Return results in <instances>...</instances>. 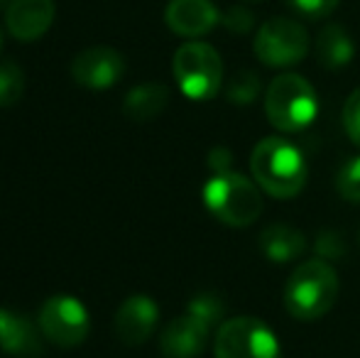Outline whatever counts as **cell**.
Segmentation results:
<instances>
[{
  "instance_id": "44dd1931",
  "label": "cell",
  "mask_w": 360,
  "mask_h": 358,
  "mask_svg": "<svg viewBox=\"0 0 360 358\" xmlns=\"http://www.w3.org/2000/svg\"><path fill=\"white\" fill-rule=\"evenodd\" d=\"M186 312L199 317L204 324L214 326L223 317V302H221V297L214 295V292H201V295H196L194 300L189 302V309Z\"/></svg>"
},
{
  "instance_id": "8992f818",
  "label": "cell",
  "mask_w": 360,
  "mask_h": 358,
  "mask_svg": "<svg viewBox=\"0 0 360 358\" xmlns=\"http://www.w3.org/2000/svg\"><path fill=\"white\" fill-rule=\"evenodd\" d=\"M216 358H280L275 331L255 317H236L218 326L214 341Z\"/></svg>"
},
{
  "instance_id": "52a82bcc",
  "label": "cell",
  "mask_w": 360,
  "mask_h": 358,
  "mask_svg": "<svg viewBox=\"0 0 360 358\" xmlns=\"http://www.w3.org/2000/svg\"><path fill=\"white\" fill-rule=\"evenodd\" d=\"M252 49L265 67H292L307 57L309 34L297 20L270 18L257 30Z\"/></svg>"
},
{
  "instance_id": "6da1fadb",
  "label": "cell",
  "mask_w": 360,
  "mask_h": 358,
  "mask_svg": "<svg viewBox=\"0 0 360 358\" xmlns=\"http://www.w3.org/2000/svg\"><path fill=\"white\" fill-rule=\"evenodd\" d=\"M252 177L270 196L292 199L304 189L307 162L304 155L285 138H265L250 155Z\"/></svg>"
},
{
  "instance_id": "ba28073f",
  "label": "cell",
  "mask_w": 360,
  "mask_h": 358,
  "mask_svg": "<svg viewBox=\"0 0 360 358\" xmlns=\"http://www.w3.org/2000/svg\"><path fill=\"white\" fill-rule=\"evenodd\" d=\"M37 324L44 339L62 349H74V346L84 344L91 329L86 307L69 295L49 297L39 309Z\"/></svg>"
},
{
  "instance_id": "7402d4cb",
  "label": "cell",
  "mask_w": 360,
  "mask_h": 358,
  "mask_svg": "<svg viewBox=\"0 0 360 358\" xmlns=\"http://www.w3.org/2000/svg\"><path fill=\"white\" fill-rule=\"evenodd\" d=\"M287 3L294 13L304 15V18H309V20H319V18L331 15L333 10H336L338 0H287Z\"/></svg>"
},
{
  "instance_id": "cb8c5ba5",
  "label": "cell",
  "mask_w": 360,
  "mask_h": 358,
  "mask_svg": "<svg viewBox=\"0 0 360 358\" xmlns=\"http://www.w3.org/2000/svg\"><path fill=\"white\" fill-rule=\"evenodd\" d=\"M221 23L226 25L231 32L236 34H245L252 27V13L245 8H231L226 15H221Z\"/></svg>"
},
{
  "instance_id": "2e32d148",
  "label": "cell",
  "mask_w": 360,
  "mask_h": 358,
  "mask_svg": "<svg viewBox=\"0 0 360 358\" xmlns=\"http://www.w3.org/2000/svg\"><path fill=\"white\" fill-rule=\"evenodd\" d=\"M169 103V89L160 82L140 84L130 89L123 101V113L135 123H145L162 113Z\"/></svg>"
},
{
  "instance_id": "484cf974",
  "label": "cell",
  "mask_w": 360,
  "mask_h": 358,
  "mask_svg": "<svg viewBox=\"0 0 360 358\" xmlns=\"http://www.w3.org/2000/svg\"><path fill=\"white\" fill-rule=\"evenodd\" d=\"M0 47H3V32H0Z\"/></svg>"
},
{
  "instance_id": "3957f363",
  "label": "cell",
  "mask_w": 360,
  "mask_h": 358,
  "mask_svg": "<svg viewBox=\"0 0 360 358\" xmlns=\"http://www.w3.org/2000/svg\"><path fill=\"white\" fill-rule=\"evenodd\" d=\"M204 204L221 224L243 229L262 214V196L257 181L238 172H218L204 186Z\"/></svg>"
},
{
  "instance_id": "83f0119b",
  "label": "cell",
  "mask_w": 360,
  "mask_h": 358,
  "mask_svg": "<svg viewBox=\"0 0 360 358\" xmlns=\"http://www.w3.org/2000/svg\"><path fill=\"white\" fill-rule=\"evenodd\" d=\"M0 3H3V0H0Z\"/></svg>"
},
{
  "instance_id": "9a60e30c",
  "label": "cell",
  "mask_w": 360,
  "mask_h": 358,
  "mask_svg": "<svg viewBox=\"0 0 360 358\" xmlns=\"http://www.w3.org/2000/svg\"><path fill=\"white\" fill-rule=\"evenodd\" d=\"M307 248V238L289 224H270L260 234V250L272 263H292Z\"/></svg>"
},
{
  "instance_id": "7a4b0ae2",
  "label": "cell",
  "mask_w": 360,
  "mask_h": 358,
  "mask_svg": "<svg viewBox=\"0 0 360 358\" xmlns=\"http://www.w3.org/2000/svg\"><path fill=\"white\" fill-rule=\"evenodd\" d=\"M338 275L323 260H307L289 275L285 307L299 321H316L336 305Z\"/></svg>"
},
{
  "instance_id": "d4e9b609",
  "label": "cell",
  "mask_w": 360,
  "mask_h": 358,
  "mask_svg": "<svg viewBox=\"0 0 360 358\" xmlns=\"http://www.w3.org/2000/svg\"><path fill=\"white\" fill-rule=\"evenodd\" d=\"M228 162H231V155H228V150H223V148H216L214 153L209 155V165L216 170V174L218 172H228Z\"/></svg>"
},
{
  "instance_id": "5bb4252c",
  "label": "cell",
  "mask_w": 360,
  "mask_h": 358,
  "mask_svg": "<svg viewBox=\"0 0 360 358\" xmlns=\"http://www.w3.org/2000/svg\"><path fill=\"white\" fill-rule=\"evenodd\" d=\"M0 349L15 358L42 356V331L20 312L0 309Z\"/></svg>"
},
{
  "instance_id": "d6986e66",
  "label": "cell",
  "mask_w": 360,
  "mask_h": 358,
  "mask_svg": "<svg viewBox=\"0 0 360 358\" xmlns=\"http://www.w3.org/2000/svg\"><path fill=\"white\" fill-rule=\"evenodd\" d=\"M257 91H260V79H257L255 72H240L233 77V82L228 84V101H233V103L238 106H245V103H252L257 96Z\"/></svg>"
},
{
  "instance_id": "e0dca14e",
  "label": "cell",
  "mask_w": 360,
  "mask_h": 358,
  "mask_svg": "<svg viewBox=\"0 0 360 358\" xmlns=\"http://www.w3.org/2000/svg\"><path fill=\"white\" fill-rule=\"evenodd\" d=\"M353 39L341 25H326L316 39V59L323 69H343L353 59Z\"/></svg>"
},
{
  "instance_id": "ffe728a7",
  "label": "cell",
  "mask_w": 360,
  "mask_h": 358,
  "mask_svg": "<svg viewBox=\"0 0 360 358\" xmlns=\"http://www.w3.org/2000/svg\"><path fill=\"white\" fill-rule=\"evenodd\" d=\"M336 189L346 201L360 204V158L348 160L336 177Z\"/></svg>"
},
{
  "instance_id": "5b68a950",
  "label": "cell",
  "mask_w": 360,
  "mask_h": 358,
  "mask_svg": "<svg viewBox=\"0 0 360 358\" xmlns=\"http://www.w3.org/2000/svg\"><path fill=\"white\" fill-rule=\"evenodd\" d=\"M172 69H174V79L179 89L194 101L211 98L221 89L223 62L216 49L206 42L181 44L174 54Z\"/></svg>"
},
{
  "instance_id": "603a6c76",
  "label": "cell",
  "mask_w": 360,
  "mask_h": 358,
  "mask_svg": "<svg viewBox=\"0 0 360 358\" xmlns=\"http://www.w3.org/2000/svg\"><path fill=\"white\" fill-rule=\"evenodd\" d=\"M343 125H346L348 138L360 145V89L353 91L343 106Z\"/></svg>"
},
{
  "instance_id": "277c9868",
  "label": "cell",
  "mask_w": 360,
  "mask_h": 358,
  "mask_svg": "<svg viewBox=\"0 0 360 358\" xmlns=\"http://www.w3.org/2000/svg\"><path fill=\"white\" fill-rule=\"evenodd\" d=\"M319 110V98L311 84L299 74H280L272 79L265 94L267 120L277 130L297 133L311 125Z\"/></svg>"
},
{
  "instance_id": "4316f807",
  "label": "cell",
  "mask_w": 360,
  "mask_h": 358,
  "mask_svg": "<svg viewBox=\"0 0 360 358\" xmlns=\"http://www.w3.org/2000/svg\"><path fill=\"white\" fill-rule=\"evenodd\" d=\"M358 243H360V229H358Z\"/></svg>"
},
{
  "instance_id": "ac0fdd59",
  "label": "cell",
  "mask_w": 360,
  "mask_h": 358,
  "mask_svg": "<svg viewBox=\"0 0 360 358\" xmlns=\"http://www.w3.org/2000/svg\"><path fill=\"white\" fill-rule=\"evenodd\" d=\"M25 94V74L15 62L0 64V108L15 106Z\"/></svg>"
},
{
  "instance_id": "4fadbf2b",
  "label": "cell",
  "mask_w": 360,
  "mask_h": 358,
  "mask_svg": "<svg viewBox=\"0 0 360 358\" xmlns=\"http://www.w3.org/2000/svg\"><path fill=\"white\" fill-rule=\"evenodd\" d=\"M165 23L179 37H201L221 23V15L211 0H169Z\"/></svg>"
},
{
  "instance_id": "9c48e42d",
  "label": "cell",
  "mask_w": 360,
  "mask_h": 358,
  "mask_svg": "<svg viewBox=\"0 0 360 358\" xmlns=\"http://www.w3.org/2000/svg\"><path fill=\"white\" fill-rule=\"evenodd\" d=\"M125 59L113 47H89L79 52L72 62V77L79 87L91 91H105L123 79Z\"/></svg>"
},
{
  "instance_id": "7c38bea8",
  "label": "cell",
  "mask_w": 360,
  "mask_h": 358,
  "mask_svg": "<svg viewBox=\"0 0 360 358\" xmlns=\"http://www.w3.org/2000/svg\"><path fill=\"white\" fill-rule=\"evenodd\" d=\"M211 326L199 317L189 314L176 317L165 326L160 339V351L165 358H196L206 349Z\"/></svg>"
},
{
  "instance_id": "8fae6325",
  "label": "cell",
  "mask_w": 360,
  "mask_h": 358,
  "mask_svg": "<svg viewBox=\"0 0 360 358\" xmlns=\"http://www.w3.org/2000/svg\"><path fill=\"white\" fill-rule=\"evenodd\" d=\"M54 13V0H13L5 10V25L15 39L34 42L52 27Z\"/></svg>"
},
{
  "instance_id": "30bf717a",
  "label": "cell",
  "mask_w": 360,
  "mask_h": 358,
  "mask_svg": "<svg viewBox=\"0 0 360 358\" xmlns=\"http://www.w3.org/2000/svg\"><path fill=\"white\" fill-rule=\"evenodd\" d=\"M157 319H160V309L155 300L147 295H133L115 312V336L125 346H140L152 336Z\"/></svg>"
}]
</instances>
